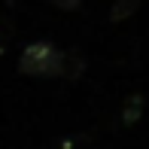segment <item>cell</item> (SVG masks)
Masks as SVG:
<instances>
[{
	"mask_svg": "<svg viewBox=\"0 0 149 149\" xmlns=\"http://www.w3.org/2000/svg\"><path fill=\"white\" fill-rule=\"evenodd\" d=\"M82 67H85V61H82V58H76V55H67V52H64V64H61V76H67V79H76L79 73H82Z\"/></svg>",
	"mask_w": 149,
	"mask_h": 149,
	"instance_id": "cell-3",
	"label": "cell"
},
{
	"mask_svg": "<svg viewBox=\"0 0 149 149\" xmlns=\"http://www.w3.org/2000/svg\"><path fill=\"white\" fill-rule=\"evenodd\" d=\"M140 107H143V100H140L137 94H134V97H131V104H128L125 110H122V119H125V125H134V122H137V116H140Z\"/></svg>",
	"mask_w": 149,
	"mask_h": 149,
	"instance_id": "cell-4",
	"label": "cell"
},
{
	"mask_svg": "<svg viewBox=\"0 0 149 149\" xmlns=\"http://www.w3.org/2000/svg\"><path fill=\"white\" fill-rule=\"evenodd\" d=\"M79 3H82V0H52V6H58V9H64V12L79 9Z\"/></svg>",
	"mask_w": 149,
	"mask_h": 149,
	"instance_id": "cell-5",
	"label": "cell"
},
{
	"mask_svg": "<svg viewBox=\"0 0 149 149\" xmlns=\"http://www.w3.org/2000/svg\"><path fill=\"white\" fill-rule=\"evenodd\" d=\"M137 6H140V0H116V3H113V9H110V22H122V18L134 15V12H137Z\"/></svg>",
	"mask_w": 149,
	"mask_h": 149,
	"instance_id": "cell-2",
	"label": "cell"
},
{
	"mask_svg": "<svg viewBox=\"0 0 149 149\" xmlns=\"http://www.w3.org/2000/svg\"><path fill=\"white\" fill-rule=\"evenodd\" d=\"M61 64H64L61 49H55L52 43H31L24 46L22 58H18V73L49 79V76H61Z\"/></svg>",
	"mask_w": 149,
	"mask_h": 149,
	"instance_id": "cell-1",
	"label": "cell"
}]
</instances>
